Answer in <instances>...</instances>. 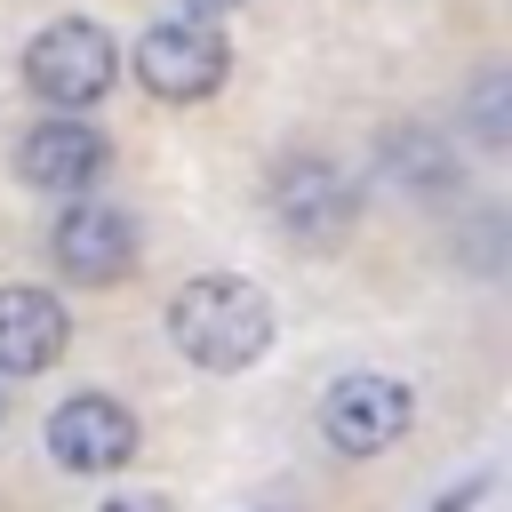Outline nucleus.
Wrapping results in <instances>:
<instances>
[{"label":"nucleus","instance_id":"nucleus-14","mask_svg":"<svg viewBox=\"0 0 512 512\" xmlns=\"http://www.w3.org/2000/svg\"><path fill=\"white\" fill-rule=\"evenodd\" d=\"M0 408H8V392H0Z\"/></svg>","mask_w":512,"mask_h":512},{"label":"nucleus","instance_id":"nucleus-7","mask_svg":"<svg viewBox=\"0 0 512 512\" xmlns=\"http://www.w3.org/2000/svg\"><path fill=\"white\" fill-rule=\"evenodd\" d=\"M104 168H112V144H104V128H88V112H48L16 144V176L32 192H56V200L88 192Z\"/></svg>","mask_w":512,"mask_h":512},{"label":"nucleus","instance_id":"nucleus-9","mask_svg":"<svg viewBox=\"0 0 512 512\" xmlns=\"http://www.w3.org/2000/svg\"><path fill=\"white\" fill-rule=\"evenodd\" d=\"M64 344H72L64 296H48L32 280H8L0 288V376H40V368L64 360Z\"/></svg>","mask_w":512,"mask_h":512},{"label":"nucleus","instance_id":"nucleus-3","mask_svg":"<svg viewBox=\"0 0 512 512\" xmlns=\"http://www.w3.org/2000/svg\"><path fill=\"white\" fill-rule=\"evenodd\" d=\"M128 72H136V88L160 96V104H200V96L224 88L232 48H224V32H216L208 16H168V24H152V32L136 40Z\"/></svg>","mask_w":512,"mask_h":512},{"label":"nucleus","instance_id":"nucleus-13","mask_svg":"<svg viewBox=\"0 0 512 512\" xmlns=\"http://www.w3.org/2000/svg\"><path fill=\"white\" fill-rule=\"evenodd\" d=\"M232 8H248V0H184V16H232Z\"/></svg>","mask_w":512,"mask_h":512},{"label":"nucleus","instance_id":"nucleus-4","mask_svg":"<svg viewBox=\"0 0 512 512\" xmlns=\"http://www.w3.org/2000/svg\"><path fill=\"white\" fill-rule=\"evenodd\" d=\"M408 424H416V392H408V376H384V368H352L320 400V432L344 456H384L408 440Z\"/></svg>","mask_w":512,"mask_h":512},{"label":"nucleus","instance_id":"nucleus-2","mask_svg":"<svg viewBox=\"0 0 512 512\" xmlns=\"http://www.w3.org/2000/svg\"><path fill=\"white\" fill-rule=\"evenodd\" d=\"M24 88L48 112H88L120 88V40L88 16H56L24 40Z\"/></svg>","mask_w":512,"mask_h":512},{"label":"nucleus","instance_id":"nucleus-5","mask_svg":"<svg viewBox=\"0 0 512 512\" xmlns=\"http://www.w3.org/2000/svg\"><path fill=\"white\" fill-rule=\"evenodd\" d=\"M272 216H280V232L296 240V248H336L344 232H352V216H360V192H352V176L336 168V160H320V152H288L280 168H272Z\"/></svg>","mask_w":512,"mask_h":512},{"label":"nucleus","instance_id":"nucleus-10","mask_svg":"<svg viewBox=\"0 0 512 512\" xmlns=\"http://www.w3.org/2000/svg\"><path fill=\"white\" fill-rule=\"evenodd\" d=\"M384 168H392V176H408L416 192H432V184L448 176V152H432V144H424V128H392V144H384Z\"/></svg>","mask_w":512,"mask_h":512},{"label":"nucleus","instance_id":"nucleus-11","mask_svg":"<svg viewBox=\"0 0 512 512\" xmlns=\"http://www.w3.org/2000/svg\"><path fill=\"white\" fill-rule=\"evenodd\" d=\"M504 96H512V80H504V64H488L480 88H472V136L480 144H504V128H512L504 120Z\"/></svg>","mask_w":512,"mask_h":512},{"label":"nucleus","instance_id":"nucleus-12","mask_svg":"<svg viewBox=\"0 0 512 512\" xmlns=\"http://www.w3.org/2000/svg\"><path fill=\"white\" fill-rule=\"evenodd\" d=\"M96 512H168V496H104Z\"/></svg>","mask_w":512,"mask_h":512},{"label":"nucleus","instance_id":"nucleus-1","mask_svg":"<svg viewBox=\"0 0 512 512\" xmlns=\"http://www.w3.org/2000/svg\"><path fill=\"white\" fill-rule=\"evenodd\" d=\"M160 320H168V344L208 376H232V368L264 360V344H272V296L240 272H192Z\"/></svg>","mask_w":512,"mask_h":512},{"label":"nucleus","instance_id":"nucleus-8","mask_svg":"<svg viewBox=\"0 0 512 512\" xmlns=\"http://www.w3.org/2000/svg\"><path fill=\"white\" fill-rule=\"evenodd\" d=\"M40 440H48V464L56 472L96 480V472H120L136 456V416L120 400H104V392H72L64 408H48V432Z\"/></svg>","mask_w":512,"mask_h":512},{"label":"nucleus","instance_id":"nucleus-6","mask_svg":"<svg viewBox=\"0 0 512 512\" xmlns=\"http://www.w3.org/2000/svg\"><path fill=\"white\" fill-rule=\"evenodd\" d=\"M48 248H56V272L64 280L112 288V280L136 272V216L112 208V200H96V192H72L64 216H56V232H48Z\"/></svg>","mask_w":512,"mask_h":512}]
</instances>
